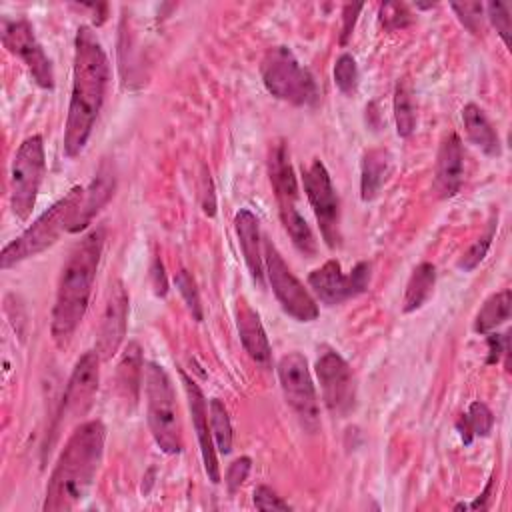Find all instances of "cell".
<instances>
[{"mask_svg": "<svg viewBox=\"0 0 512 512\" xmlns=\"http://www.w3.org/2000/svg\"><path fill=\"white\" fill-rule=\"evenodd\" d=\"M110 78L108 56L92 28L80 26L74 38L72 92L64 126V154L78 156L94 130L96 118L104 104Z\"/></svg>", "mask_w": 512, "mask_h": 512, "instance_id": "cell-1", "label": "cell"}, {"mask_svg": "<svg viewBox=\"0 0 512 512\" xmlns=\"http://www.w3.org/2000/svg\"><path fill=\"white\" fill-rule=\"evenodd\" d=\"M104 440L106 428L100 420H88L74 428L48 478L44 512L72 510L88 496L104 456Z\"/></svg>", "mask_w": 512, "mask_h": 512, "instance_id": "cell-2", "label": "cell"}, {"mask_svg": "<svg viewBox=\"0 0 512 512\" xmlns=\"http://www.w3.org/2000/svg\"><path fill=\"white\" fill-rule=\"evenodd\" d=\"M104 246V228H92L70 252L56 290L52 308V338L64 348L84 318Z\"/></svg>", "mask_w": 512, "mask_h": 512, "instance_id": "cell-3", "label": "cell"}, {"mask_svg": "<svg viewBox=\"0 0 512 512\" xmlns=\"http://www.w3.org/2000/svg\"><path fill=\"white\" fill-rule=\"evenodd\" d=\"M84 192L86 190L82 186H72L68 194L42 212L32 226H28L16 240L6 244L0 254V268L8 270L10 266H16L18 262L50 248L58 236L70 228V222L84 200Z\"/></svg>", "mask_w": 512, "mask_h": 512, "instance_id": "cell-4", "label": "cell"}, {"mask_svg": "<svg viewBox=\"0 0 512 512\" xmlns=\"http://www.w3.org/2000/svg\"><path fill=\"white\" fill-rule=\"evenodd\" d=\"M144 394L146 420L150 434L164 454L182 452V422L176 402V392L168 372L156 364H144Z\"/></svg>", "mask_w": 512, "mask_h": 512, "instance_id": "cell-5", "label": "cell"}, {"mask_svg": "<svg viewBox=\"0 0 512 512\" xmlns=\"http://www.w3.org/2000/svg\"><path fill=\"white\" fill-rule=\"evenodd\" d=\"M264 88L294 106H314L318 86L308 68H304L288 46H274L266 52L260 66Z\"/></svg>", "mask_w": 512, "mask_h": 512, "instance_id": "cell-6", "label": "cell"}, {"mask_svg": "<svg viewBox=\"0 0 512 512\" xmlns=\"http://www.w3.org/2000/svg\"><path fill=\"white\" fill-rule=\"evenodd\" d=\"M46 156L42 136H28L16 150L10 166V208L12 214L26 222L34 210L40 184L44 180Z\"/></svg>", "mask_w": 512, "mask_h": 512, "instance_id": "cell-7", "label": "cell"}, {"mask_svg": "<svg viewBox=\"0 0 512 512\" xmlns=\"http://www.w3.org/2000/svg\"><path fill=\"white\" fill-rule=\"evenodd\" d=\"M278 380L284 398L298 416L300 424L308 432H316L320 426V412L306 358L300 352L284 354L278 362Z\"/></svg>", "mask_w": 512, "mask_h": 512, "instance_id": "cell-8", "label": "cell"}, {"mask_svg": "<svg viewBox=\"0 0 512 512\" xmlns=\"http://www.w3.org/2000/svg\"><path fill=\"white\" fill-rule=\"evenodd\" d=\"M264 262L268 282L282 310L298 322H312L318 318V304L304 284L292 274L280 252L272 242H264Z\"/></svg>", "mask_w": 512, "mask_h": 512, "instance_id": "cell-9", "label": "cell"}, {"mask_svg": "<svg viewBox=\"0 0 512 512\" xmlns=\"http://www.w3.org/2000/svg\"><path fill=\"white\" fill-rule=\"evenodd\" d=\"M302 182L326 246L338 248L342 242L340 200L322 160L318 158L312 160V164L302 172Z\"/></svg>", "mask_w": 512, "mask_h": 512, "instance_id": "cell-10", "label": "cell"}, {"mask_svg": "<svg viewBox=\"0 0 512 512\" xmlns=\"http://www.w3.org/2000/svg\"><path fill=\"white\" fill-rule=\"evenodd\" d=\"M314 368L326 408L338 418L348 416L356 406V380L350 364L336 350L324 348Z\"/></svg>", "mask_w": 512, "mask_h": 512, "instance_id": "cell-11", "label": "cell"}, {"mask_svg": "<svg viewBox=\"0 0 512 512\" xmlns=\"http://www.w3.org/2000/svg\"><path fill=\"white\" fill-rule=\"evenodd\" d=\"M370 262H358L350 274H344L338 260H328L308 274V286L328 306L342 304L368 290Z\"/></svg>", "mask_w": 512, "mask_h": 512, "instance_id": "cell-12", "label": "cell"}, {"mask_svg": "<svg viewBox=\"0 0 512 512\" xmlns=\"http://www.w3.org/2000/svg\"><path fill=\"white\" fill-rule=\"evenodd\" d=\"M2 44L10 54L18 56L26 64L34 82L40 88H44V90L54 88L52 62L46 56L42 44L38 42V38L34 34L32 24L26 18L4 22V26H2Z\"/></svg>", "mask_w": 512, "mask_h": 512, "instance_id": "cell-13", "label": "cell"}, {"mask_svg": "<svg viewBox=\"0 0 512 512\" xmlns=\"http://www.w3.org/2000/svg\"><path fill=\"white\" fill-rule=\"evenodd\" d=\"M100 356L98 352H84L68 378V384L64 388L62 396V410H60V422L74 420L82 416L88 406L92 404V398L98 390V380H100Z\"/></svg>", "mask_w": 512, "mask_h": 512, "instance_id": "cell-14", "label": "cell"}, {"mask_svg": "<svg viewBox=\"0 0 512 512\" xmlns=\"http://www.w3.org/2000/svg\"><path fill=\"white\" fill-rule=\"evenodd\" d=\"M128 324V292L120 280L110 286L108 300L96 334V352L102 360L114 356L126 336Z\"/></svg>", "mask_w": 512, "mask_h": 512, "instance_id": "cell-15", "label": "cell"}, {"mask_svg": "<svg viewBox=\"0 0 512 512\" xmlns=\"http://www.w3.org/2000/svg\"><path fill=\"white\" fill-rule=\"evenodd\" d=\"M180 378H182V384H184V392H186V398H188V410H190L192 424H194V430H196V438H198V444H200L204 472H206V476L212 484H218L220 482V468H218L212 428L208 426L206 398H204L200 386L184 370H180Z\"/></svg>", "mask_w": 512, "mask_h": 512, "instance_id": "cell-16", "label": "cell"}, {"mask_svg": "<svg viewBox=\"0 0 512 512\" xmlns=\"http://www.w3.org/2000/svg\"><path fill=\"white\" fill-rule=\"evenodd\" d=\"M464 182V150L456 132L444 136L436 156L434 188L440 198H452L460 192Z\"/></svg>", "mask_w": 512, "mask_h": 512, "instance_id": "cell-17", "label": "cell"}, {"mask_svg": "<svg viewBox=\"0 0 512 512\" xmlns=\"http://www.w3.org/2000/svg\"><path fill=\"white\" fill-rule=\"evenodd\" d=\"M234 228L236 236L248 266V272L252 280L258 286H264V254L260 248V228H258V218L254 216L252 210L240 208L234 216Z\"/></svg>", "mask_w": 512, "mask_h": 512, "instance_id": "cell-18", "label": "cell"}, {"mask_svg": "<svg viewBox=\"0 0 512 512\" xmlns=\"http://www.w3.org/2000/svg\"><path fill=\"white\" fill-rule=\"evenodd\" d=\"M236 326H238L240 342H242L244 350L248 352V356L254 362H258L262 366H268L272 352H270V342H268L266 330L260 322L258 312H254L246 302H238Z\"/></svg>", "mask_w": 512, "mask_h": 512, "instance_id": "cell-19", "label": "cell"}, {"mask_svg": "<svg viewBox=\"0 0 512 512\" xmlns=\"http://www.w3.org/2000/svg\"><path fill=\"white\" fill-rule=\"evenodd\" d=\"M114 194V174L112 168H108L106 164L100 166L96 178L92 180V184L86 188L84 192V200L76 212V216L70 222L68 232H80L84 230L92 218L96 216V212L110 200V196Z\"/></svg>", "mask_w": 512, "mask_h": 512, "instance_id": "cell-20", "label": "cell"}, {"mask_svg": "<svg viewBox=\"0 0 512 512\" xmlns=\"http://www.w3.org/2000/svg\"><path fill=\"white\" fill-rule=\"evenodd\" d=\"M268 174H270V184L274 188V196L278 204L286 202H296L298 198V184H296V174L290 164V154L288 148L282 140H278L268 158Z\"/></svg>", "mask_w": 512, "mask_h": 512, "instance_id": "cell-21", "label": "cell"}, {"mask_svg": "<svg viewBox=\"0 0 512 512\" xmlns=\"http://www.w3.org/2000/svg\"><path fill=\"white\" fill-rule=\"evenodd\" d=\"M462 124H464L468 140L474 146H478L486 156H500V152H502L500 138L480 106H476L472 102L466 104L462 108Z\"/></svg>", "mask_w": 512, "mask_h": 512, "instance_id": "cell-22", "label": "cell"}, {"mask_svg": "<svg viewBox=\"0 0 512 512\" xmlns=\"http://www.w3.org/2000/svg\"><path fill=\"white\" fill-rule=\"evenodd\" d=\"M390 168V154L382 148L364 152L360 166V196L364 202L376 198Z\"/></svg>", "mask_w": 512, "mask_h": 512, "instance_id": "cell-23", "label": "cell"}, {"mask_svg": "<svg viewBox=\"0 0 512 512\" xmlns=\"http://www.w3.org/2000/svg\"><path fill=\"white\" fill-rule=\"evenodd\" d=\"M144 376V358L142 348L138 342H128L118 362V388L122 390L124 398L136 402L138 390Z\"/></svg>", "mask_w": 512, "mask_h": 512, "instance_id": "cell-24", "label": "cell"}, {"mask_svg": "<svg viewBox=\"0 0 512 512\" xmlns=\"http://www.w3.org/2000/svg\"><path fill=\"white\" fill-rule=\"evenodd\" d=\"M278 214H280V220H282V226L284 230L288 232L292 244L308 258L316 256V238L308 226V222L304 220V216L298 212L296 208V202H290V204H278Z\"/></svg>", "mask_w": 512, "mask_h": 512, "instance_id": "cell-25", "label": "cell"}, {"mask_svg": "<svg viewBox=\"0 0 512 512\" xmlns=\"http://www.w3.org/2000/svg\"><path fill=\"white\" fill-rule=\"evenodd\" d=\"M436 282V268L430 262H420L408 282H406V292H404V300H402V312H414L418 310L432 294Z\"/></svg>", "mask_w": 512, "mask_h": 512, "instance_id": "cell-26", "label": "cell"}, {"mask_svg": "<svg viewBox=\"0 0 512 512\" xmlns=\"http://www.w3.org/2000/svg\"><path fill=\"white\" fill-rule=\"evenodd\" d=\"M510 304H512V296L508 288L492 294L478 310L474 320V330L478 334H490L494 328L504 324L510 318Z\"/></svg>", "mask_w": 512, "mask_h": 512, "instance_id": "cell-27", "label": "cell"}, {"mask_svg": "<svg viewBox=\"0 0 512 512\" xmlns=\"http://www.w3.org/2000/svg\"><path fill=\"white\" fill-rule=\"evenodd\" d=\"M394 122L398 136L406 138L414 132L416 126V104H414V90L408 78L398 80L394 88Z\"/></svg>", "mask_w": 512, "mask_h": 512, "instance_id": "cell-28", "label": "cell"}, {"mask_svg": "<svg viewBox=\"0 0 512 512\" xmlns=\"http://www.w3.org/2000/svg\"><path fill=\"white\" fill-rule=\"evenodd\" d=\"M494 424V416L484 402H472L468 412L460 416L456 428L464 444H470L476 436H488Z\"/></svg>", "mask_w": 512, "mask_h": 512, "instance_id": "cell-29", "label": "cell"}, {"mask_svg": "<svg viewBox=\"0 0 512 512\" xmlns=\"http://www.w3.org/2000/svg\"><path fill=\"white\" fill-rule=\"evenodd\" d=\"M210 428H212V438L216 442V448L220 454H230L232 450V424H230V416L226 406L218 400L212 398L210 406Z\"/></svg>", "mask_w": 512, "mask_h": 512, "instance_id": "cell-30", "label": "cell"}, {"mask_svg": "<svg viewBox=\"0 0 512 512\" xmlns=\"http://www.w3.org/2000/svg\"><path fill=\"white\" fill-rule=\"evenodd\" d=\"M334 84L342 94H354L358 88V66L352 54H340L334 64Z\"/></svg>", "mask_w": 512, "mask_h": 512, "instance_id": "cell-31", "label": "cell"}, {"mask_svg": "<svg viewBox=\"0 0 512 512\" xmlns=\"http://www.w3.org/2000/svg\"><path fill=\"white\" fill-rule=\"evenodd\" d=\"M496 220H498V218H492V220H490V226H488L486 234L480 236V238L464 252V256L458 260V268H460V270L470 272V270H474V268L484 260V256H486V252H488V248H490V244H492L494 232H496Z\"/></svg>", "mask_w": 512, "mask_h": 512, "instance_id": "cell-32", "label": "cell"}, {"mask_svg": "<svg viewBox=\"0 0 512 512\" xmlns=\"http://www.w3.org/2000/svg\"><path fill=\"white\" fill-rule=\"evenodd\" d=\"M174 282L178 286V292L182 294L188 310L192 312V318L194 320H202V306H200V296H198V290H196V284H194V278L188 274V270H178L176 276H174Z\"/></svg>", "mask_w": 512, "mask_h": 512, "instance_id": "cell-33", "label": "cell"}, {"mask_svg": "<svg viewBox=\"0 0 512 512\" xmlns=\"http://www.w3.org/2000/svg\"><path fill=\"white\" fill-rule=\"evenodd\" d=\"M412 22V14L404 4L396 2H386L380 6V24L386 30H398L404 28Z\"/></svg>", "mask_w": 512, "mask_h": 512, "instance_id": "cell-34", "label": "cell"}, {"mask_svg": "<svg viewBox=\"0 0 512 512\" xmlns=\"http://www.w3.org/2000/svg\"><path fill=\"white\" fill-rule=\"evenodd\" d=\"M452 10L456 12L458 20L472 32V34H480L482 32V12L484 6L480 2H460V4H452Z\"/></svg>", "mask_w": 512, "mask_h": 512, "instance_id": "cell-35", "label": "cell"}, {"mask_svg": "<svg viewBox=\"0 0 512 512\" xmlns=\"http://www.w3.org/2000/svg\"><path fill=\"white\" fill-rule=\"evenodd\" d=\"M486 12H488V18L492 22V26L496 28V32L500 34L502 42L506 46H510V12H508V6L504 2H488L486 4Z\"/></svg>", "mask_w": 512, "mask_h": 512, "instance_id": "cell-36", "label": "cell"}, {"mask_svg": "<svg viewBox=\"0 0 512 512\" xmlns=\"http://www.w3.org/2000/svg\"><path fill=\"white\" fill-rule=\"evenodd\" d=\"M250 468H252V460L248 456H240L228 466V470H226V488H228L230 494H234L244 484V480L250 474Z\"/></svg>", "mask_w": 512, "mask_h": 512, "instance_id": "cell-37", "label": "cell"}, {"mask_svg": "<svg viewBox=\"0 0 512 512\" xmlns=\"http://www.w3.org/2000/svg\"><path fill=\"white\" fill-rule=\"evenodd\" d=\"M254 506L260 510H290L292 506L282 500L272 488L268 486H258L254 490Z\"/></svg>", "mask_w": 512, "mask_h": 512, "instance_id": "cell-38", "label": "cell"}, {"mask_svg": "<svg viewBox=\"0 0 512 512\" xmlns=\"http://www.w3.org/2000/svg\"><path fill=\"white\" fill-rule=\"evenodd\" d=\"M488 364L500 362L502 354H508V338L504 334H488Z\"/></svg>", "mask_w": 512, "mask_h": 512, "instance_id": "cell-39", "label": "cell"}, {"mask_svg": "<svg viewBox=\"0 0 512 512\" xmlns=\"http://www.w3.org/2000/svg\"><path fill=\"white\" fill-rule=\"evenodd\" d=\"M202 210H204L208 216H214V214H216L214 186H212L210 172H206V170H204V176H202Z\"/></svg>", "mask_w": 512, "mask_h": 512, "instance_id": "cell-40", "label": "cell"}, {"mask_svg": "<svg viewBox=\"0 0 512 512\" xmlns=\"http://www.w3.org/2000/svg\"><path fill=\"white\" fill-rule=\"evenodd\" d=\"M362 10V4H346L344 6V26H342V38L340 42L346 44L348 36L352 34V28H354V22H356V14Z\"/></svg>", "mask_w": 512, "mask_h": 512, "instance_id": "cell-41", "label": "cell"}, {"mask_svg": "<svg viewBox=\"0 0 512 512\" xmlns=\"http://www.w3.org/2000/svg\"><path fill=\"white\" fill-rule=\"evenodd\" d=\"M152 280H154V292L158 296H166V276H164V266H162V260L160 258H154V264H152Z\"/></svg>", "mask_w": 512, "mask_h": 512, "instance_id": "cell-42", "label": "cell"}]
</instances>
